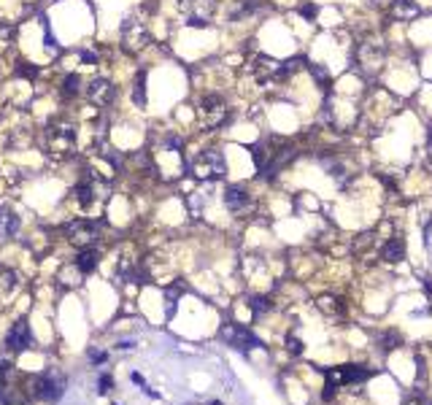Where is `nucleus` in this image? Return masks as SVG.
I'll use <instances>...</instances> for the list:
<instances>
[{
    "mask_svg": "<svg viewBox=\"0 0 432 405\" xmlns=\"http://www.w3.org/2000/svg\"><path fill=\"white\" fill-rule=\"evenodd\" d=\"M81 92V79L76 76V73H71V76L65 79V95H79Z\"/></svg>",
    "mask_w": 432,
    "mask_h": 405,
    "instance_id": "nucleus-21",
    "label": "nucleus"
},
{
    "mask_svg": "<svg viewBox=\"0 0 432 405\" xmlns=\"http://www.w3.org/2000/svg\"><path fill=\"white\" fill-rule=\"evenodd\" d=\"M122 40H124V46H127L130 51L143 49V46L149 43V30H146V25H143L138 16H127V19L122 22Z\"/></svg>",
    "mask_w": 432,
    "mask_h": 405,
    "instance_id": "nucleus-8",
    "label": "nucleus"
},
{
    "mask_svg": "<svg viewBox=\"0 0 432 405\" xmlns=\"http://www.w3.org/2000/svg\"><path fill=\"white\" fill-rule=\"evenodd\" d=\"M405 405H432L427 397H422V395H413V397H408L405 400Z\"/></svg>",
    "mask_w": 432,
    "mask_h": 405,
    "instance_id": "nucleus-25",
    "label": "nucleus"
},
{
    "mask_svg": "<svg viewBox=\"0 0 432 405\" xmlns=\"http://www.w3.org/2000/svg\"><path fill=\"white\" fill-rule=\"evenodd\" d=\"M251 308H254V314H265V311L270 308V303L265 297H254L251 300Z\"/></svg>",
    "mask_w": 432,
    "mask_h": 405,
    "instance_id": "nucleus-23",
    "label": "nucleus"
},
{
    "mask_svg": "<svg viewBox=\"0 0 432 405\" xmlns=\"http://www.w3.org/2000/svg\"><path fill=\"white\" fill-rule=\"evenodd\" d=\"M5 375H8V362H0V389L5 386Z\"/></svg>",
    "mask_w": 432,
    "mask_h": 405,
    "instance_id": "nucleus-27",
    "label": "nucleus"
},
{
    "mask_svg": "<svg viewBox=\"0 0 432 405\" xmlns=\"http://www.w3.org/2000/svg\"><path fill=\"white\" fill-rule=\"evenodd\" d=\"M57 279H60L62 284H65V286H76L79 279H81V273H79V268H76V265H71V268H62Z\"/></svg>",
    "mask_w": 432,
    "mask_h": 405,
    "instance_id": "nucleus-19",
    "label": "nucleus"
},
{
    "mask_svg": "<svg viewBox=\"0 0 432 405\" xmlns=\"http://www.w3.org/2000/svg\"><path fill=\"white\" fill-rule=\"evenodd\" d=\"M117 405H119V403H117Z\"/></svg>",
    "mask_w": 432,
    "mask_h": 405,
    "instance_id": "nucleus-31",
    "label": "nucleus"
},
{
    "mask_svg": "<svg viewBox=\"0 0 432 405\" xmlns=\"http://www.w3.org/2000/svg\"><path fill=\"white\" fill-rule=\"evenodd\" d=\"M46 138V149H49L51 154H71L73 149H76V124L68 119H54L49 122V127H46L43 132Z\"/></svg>",
    "mask_w": 432,
    "mask_h": 405,
    "instance_id": "nucleus-1",
    "label": "nucleus"
},
{
    "mask_svg": "<svg viewBox=\"0 0 432 405\" xmlns=\"http://www.w3.org/2000/svg\"><path fill=\"white\" fill-rule=\"evenodd\" d=\"M200 117L211 130H216V127H224L230 122V106L219 95H205L200 100Z\"/></svg>",
    "mask_w": 432,
    "mask_h": 405,
    "instance_id": "nucleus-7",
    "label": "nucleus"
},
{
    "mask_svg": "<svg viewBox=\"0 0 432 405\" xmlns=\"http://www.w3.org/2000/svg\"><path fill=\"white\" fill-rule=\"evenodd\" d=\"M251 71H254V79L257 81H273V79H284V71H281V62L270 60V57L259 54L254 60V65H251Z\"/></svg>",
    "mask_w": 432,
    "mask_h": 405,
    "instance_id": "nucleus-13",
    "label": "nucleus"
},
{
    "mask_svg": "<svg viewBox=\"0 0 432 405\" xmlns=\"http://www.w3.org/2000/svg\"><path fill=\"white\" fill-rule=\"evenodd\" d=\"M224 205L230 213H246L251 208V195L243 187H227L224 189Z\"/></svg>",
    "mask_w": 432,
    "mask_h": 405,
    "instance_id": "nucleus-12",
    "label": "nucleus"
},
{
    "mask_svg": "<svg viewBox=\"0 0 432 405\" xmlns=\"http://www.w3.org/2000/svg\"><path fill=\"white\" fill-rule=\"evenodd\" d=\"M222 338L227 340L233 349H240V351L254 349V346H262L254 335H251L246 327H240V324H224V327H222Z\"/></svg>",
    "mask_w": 432,
    "mask_h": 405,
    "instance_id": "nucleus-9",
    "label": "nucleus"
},
{
    "mask_svg": "<svg viewBox=\"0 0 432 405\" xmlns=\"http://www.w3.org/2000/svg\"><path fill=\"white\" fill-rule=\"evenodd\" d=\"M384 259H387V262H400V259H405V243L400 238H389L387 246H384Z\"/></svg>",
    "mask_w": 432,
    "mask_h": 405,
    "instance_id": "nucleus-17",
    "label": "nucleus"
},
{
    "mask_svg": "<svg viewBox=\"0 0 432 405\" xmlns=\"http://www.w3.org/2000/svg\"><path fill=\"white\" fill-rule=\"evenodd\" d=\"M65 238L79 248H89L100 238V224L92 222V219H73V222L65 224Z\"/></svg>",
    "mask_w": 432,
    "mask_h": 405,
    "instance_id": "nucleus-5",
    "label": "nucleus"
},
{
    "mask_svg": "<svg viewBox=\"0 0 432 405\" xmlns=\"http://www.w3.org/2000/svg\"><path fill=\"white\" fill-rule=\"evenodd\" d=\"M97 392H100V395H108V392H111V375H100V378H97Z\"/></svg>",
    "mask_w": 432,
    "mask_h": 405,
    "instance_id": "nucleus-22",
    "label": "nucleus"
},
{
    "mask_svg": "<svg viewBox=\"0 0 432 405\" xmlns=\"http://www.w3.org/2000/svg\"><path fill=\"white\" fill-rule=\"evenodd\" d=\"M189 167H192V173L200 178V181H219V178H224V173H227L224 157H222V152H216V149L200 152L197 157L192 160Z\"/></svg>",
    "mask_w": 432,
    "mask_h": 405,
    "instance_id": "nucleus-3",
    "label": "nucleus"
},
{
    "mask_svg": "<svg viewBox=\"0 0 432 405\" xmlns=\"http://www.w3.org/2000/svg\"><path fill=\"white\" fill-rule=\"evenodd\" d=\"M132 381H135L138 386H146V384H143V378H141V373H132Z\"/></svg>",
    "mask_w": 432,
    "mask_h": 405,
    "instance_id": "nucleus-30",
    "label": "nucleus"
},
{
    "mask_svg": "<svg viewBox=\"0 0 432 405\" xmlns=\"http://www.w3.org/2000/svg\"><path fill=\"white\" fill-rule=\"evenodd\" d=\"M19 227H22L19 213L11 205H0V241H11L19 233Z\"/></svg>",
    "mask_w": 432,
    "mask_h": 405,
    "instance_id": "nucleus-14",
    "label": "nucleus"
},
{
    "mask_svg": "<svg viewBox=\"0 0 432 405\" xmlns=\"http://www.w3.org/2000/svg\"><path fill=\"white\" fill-rule=\"evenodd\" d=\"M132 100H135L138 106H143V103H146V76H138L135 89H132Z\"/></svg>",
    "mask_w": 432,
    "mask_h": 405,
    "instance_id": "nucleus-20",
    "label": "nucleus"
},
{
    "mask_svg": "<svg viewBox=\"0 0 432 405\" xmlns=\"http://www.w3.org/2000/svg\"><path fill=\"white\" fill-rule=\"evenodd\" d=\"M178 8L189 27H205L214 16L216 0H178Z\"/></svg>",
    "mask_w": 432,
    "mask_h": 405,
    "instance_id": "nucleus-6",
    "label": "nucleus"
},
{
    "mask_svg": "<svg viewBox=\"0 0 432 405\" xmlns=\"http://www.w3.org/2000/svg\"><path fill=\"white\" fill-rule=\"evenodd\" d=\"M286 346H289V351H292V354H300V351H303L300 338H295V335H286Z\"/></svg>",
    "mask_w": 432,
    "mask_h": 405,
    "instance_id": "nucleus-24",
    "label": "nucleus"
},
{
    "mask_svg": "<svg viewBox=\"0 0 432 405\" xmlns=\"http://www.w3.org/2000/svg\"><path fill=\"white\" fill-rule=\"evenodd\" d=\"M33 392H36V397L41 403H57V400H62V395H65V375L57 373V370H46V373H41L36 378Z\"/></svg>",
    "mask_w": 432,
    "mask_h": 405,
    "instance_id": "nucleus-4",
    "label": "nucleus"
},
{
    "mask_svg": "<svg viewBox=\"0 0 432 405\" xmlns=\"http://www.w3.org/2000/svg\"><path fill=\"white\" fill-rule=\"evenodd\" d=\"M86 97H89V103H95V106H108V103L114 100V84L108 79L103 76H95L89 81V86H86Z\"/></svg>",
    "mask_w": 432,
    "mask_h": 405,
    "instance_id": "nucleus-10",
    "label": "nucleus"
},
{
    "mask_svg": "<svg viewBox=\"0 0 432 405\" xmlns=\"http://www.w3.org/2000/svg\"><path fill=\"white\" fill-rule=\"evenodd\" d=\"M30 343H33V332H30V324H27L25 319L16 322L14 327L8 329V335H5V346H8L11 351H16V354L25 351Z\"/></svg>",
    "mask_w": 432,
    "mask_h": 405,
    "instance_id": "nucleus-11",
    "label": "nucleus"
},
{
    "mask_svg": "<svg viewBox=\"0 0 432 405\" xmlns=\"http://www.w3.org/2000/svg\"><path fill=\"white\" fill-rule=\"evenodd\" d=\"M79 268V273L81 276H89L92 270L97 268V251H92V248H84V251H79L76 262H73Z\"/></svg>",
    "mask_w": 432,
    "mask_h": 405,
    "instance_id": "nucleus-16",
    "label": "nucleus"
},
{
    "mask_svg": "<svg viewBox=\"0 0 432 405\" xmlns=\"http://www.w3.org/2000/svg\"><path fill=\"white\" fill-rule=\"evenodd\" d=\"M89 360L95 362V364H100V362H106V351H89Z\"/></svg>",
    "mask_w": 432,
    "mask_h": 405,
    "instance_id": "nucleus-26",
    "label": "nucleus"
},
{
    "mask_svg": "<svg viewBox=\"0 0 432 405\" xmlns=\"http://www.w3.org/2000/svg\"><path fill=\"white\" fill-rule=\"evenodd\" d=\"M16 286H19V276H16L11 268H0V303H3Z\"/></svg>",
    "mask_w": 432,
    "mask_h": 405,
    "instance_id": "nucleus-15",
    "label": "nucleus"
},
{
    "mask_svg": "<svg viewBox=\"0 0 432 405\" xmlns=\"http://www.w3.org/2000/svg\"><path fill=\"white\" fill-rule=\"evenodd\" d=\"M419 14V5L413 0H394V8H392V16L397 19H411V16Z\"/></svg>",
    "mask_w": 432,
    "mask_h": 405,
    "instance_id": "nucleus-18",
    "label": "nucleus"
},
{
    "mask_svg": "<svg viewBox=\"0 0 432 405\" xmlns=\"http://www.w3.org/2000/svg\"><path fill=\"white\" fill-rule=\"evenodd\" d=\"M108 192L111 189H108L106 178H100V173H95V170H86L84 178L73 187V200L81 208H92L97 200H106Z\"/></svg>",
    "mask_w": 432,
    "mask_h": 405,
    "instance_id": "nucleus-2",
    "label": "nucleus"
},
{
    "mask_svg": "<svg viewBox=\"0 0 432 405\" xmlns=\"http://www.w3.org/2000/svg\"><path fill=\"white\" fill-rule=\"evenodd\" d=\"M303 14H305V16H314V14H316V8H314V5H305Z\"/></svg>",
    "mask_w": 432,
    "mask_h": 405,
    "instance_id": "nucleus-29",
    "label": "nucleus"
},
{
    "mask_svg": "<svg viewBox=\"0 0 432 405\" xmlns=\"http://www.w3.org/2000/svg\"><path fill=\"white\" fill-rule=\"evenodd\" d=\"M81 60L84 62H95V54H92V51H81Z\"/></svg>",
    "mask_w": 432,
    "mask_h": 405,
    "instance_id": "nucleus-28",
    "label": "nucleus"
}]
</instances>
